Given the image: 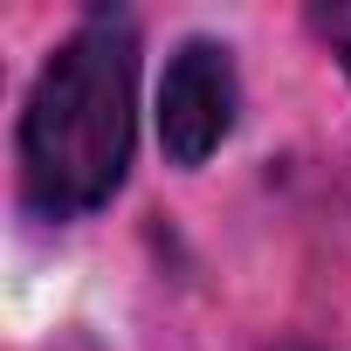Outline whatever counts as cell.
Segmentation results:
<instances>
[{"label":"cell","mask_w":351,"mask_h":351,"mask_svg":"<svg viewBox=\"0 0 351 351\" xmlns=\"http://www.w3.org/2000/svg\"><path fill=\"white\" fill-rule=\"evenodd\" d=\"M234 124H241L234 49L214 42V35H186L180 49L165 56V76H158V97H152V131H158L165 165L200 172L234 138Z\"/></svg>","instance_id":"2"},{"label":"cell","mask_w":351,"mask_h":351,"mask_svg":"<svg viewBox=\"0 0 351 351\" xmlns=\"http://www.w3.org/2000/svg\"><path fill=\"white\" fill-rule=\"evenodd\" d=\"M269 351H317V344H303V337H282V344H269Z\"/></svg>","instance_id":"4"},{"label":"cell","mask_w":351,"mask_h":351,"mask_svg":"<svg viewBox=\"0 0 351 351\" xmlns=\"http://www.w3.org/2000/svg\"><path fill=\"white\" fill-rule=\"evenodd\" d=\"M138 21L124 8L83 14L35 69L14 124L21 207L49 228L104 214L138 158Z\"/></svg>","instance_id":"1"},{"label":"cell","mask_w":351,"mask_h":351,"mask_svg":"<svg viewBox=\"0 0 351 351\" xmlns=\"http://www.w3.org/2000/svg\"><path fill=\"white\" fill-rule=\"evenodd\" d=\"M310 21H317V35L330 42V56H337V69H344V83H351V0H337V8H317Z\"/></svg>","instance_id":"3"}]
</instances>
